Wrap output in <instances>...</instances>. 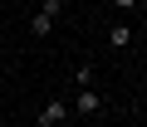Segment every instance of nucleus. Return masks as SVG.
<instances>
[{
  "label": "nucleus",
  "instance_id": "3",
  "mask_svg": "<svg viewBox=\"0 0 147 127\" xmlns=\"http://www.w3.org/2000/svg\"><path fill=\"white\" fill-rule=\"evenodd\" d=\"M49 29H54V15H44V10H39V15L30 20V34H34V39H44Z\"/></svg>",
  "mask_w": 147,
  "mask_h": 127
},
{
  "label": "nucleus",
  "instance_id": "1",
  "mask_svg": "<svg viewBox=\"0 0 147 127\" xmlns=\"http://www.w3.org/2000/svg\"><path fill=\"white\" fill-rule=\"evenodd\" d=\"M64 117H69V103H44L39 108V127H59Z\"/></svg>",
  "mask_w": 147,
  "mask_h": 127
},
{
  "label": "nucleus",
  "instance_id": "2",
  "mask_svg": "<svg viewBox=\"0 0 147 127\" xmlns=\"http://www.w3.org/2000/svg\"><path fill=\"white\" fill-rule=\"evenodd\" d=\"M74 108H79V112H84V117H93V112H103V98H98V93H93V88H84V93H79V98H74Z\"/></svg>",
  "mask_w": 147,
  "mask_h": 127
},
{
  "label": "nucleus",
  "instance_id": "4",
  "mask_svg": "<svg viewBox=\"0 0 147 127\" xmlns=\"http://www.w3.org/2000/svg\"><path fill=\"white\" fill-rule=\"evenodd\" d=\"M108 39H113V49H127V44H132V29H127V25H113Z\"/></svg>",
  "mask_w": 147,
  "mask_h": 127
},
{
  "label": "nucleus",
  "instance_id": "6",
  "mask_svg": "<svg viewBox=\"0 0 147 127\" xmlns=\"http://www.w3.org/2000/svg\"><path fill=\"white\" fill-rule=\"evenodd\" d=\"M113 5H118V10H137V0H113Z\"/></svg>",
  "mask_w": 147,
  "mask_h": 127
},
{
  "label": "nucleus",
  "instance_id": "7",
  "mask_svg": "<svg viewBox=\"0 0 147 127\" xmlns=\"http://www.w3.org/2000/svg\"><path fill=\"white\" fill-rule=\"evenodd\" d=\"M59 127H74V122H69V117H64V122H59Z\"/></svg>",
  "mask_w": 147,
  "mask_h": 127
},
{
  "label": "nucleus",
  "instance_id": "5",
  "mask_svg": "<svg viewBox=\"0 0 147 127\" xmlns=\"http://www.w3.org/2000/svg\"><path fill=\"white\" fill-rule=\"evenodd\" d=\"M74 78H79V88H88V83H93V64H79V74H74Z\"/></svg>",
  "mask_w": 147,
  "mask_h": 127
}]
</instances>
